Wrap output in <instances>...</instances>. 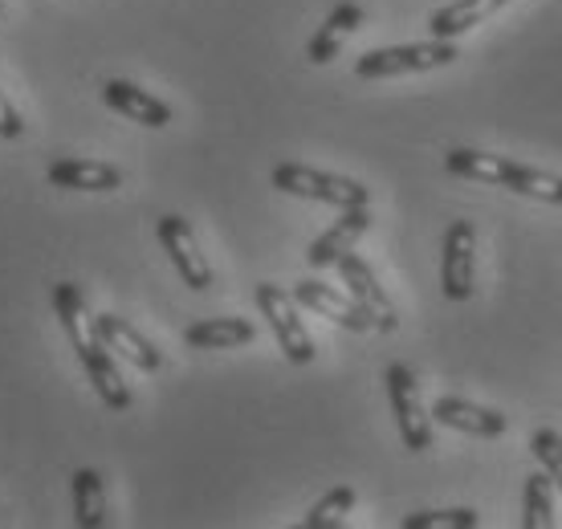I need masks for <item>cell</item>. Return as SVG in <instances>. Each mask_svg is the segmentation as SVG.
<instances>
[{
    "label": "cell",
    "mask_w": 562,
    "mask_h": 529,
    "mask_svg": "<svg viewBox=\"0 0 562 529\" xmlns=\"http://www.w3.org/2000/svg\"><path fill=\"white\" fill-rule=\"evenodd\" d=\"M257 338V326L245 318H204L183 330V342L192 350H233L249 347Z\"/></svg>",
    "instance_id": "cell-17"
},
{
    "label": "cell",
    "mask_w": 562,
    "mask_h": 529,
    "mask_svg": "<svg viewBox=\"0 0 562 529\" xmlns=\"http://www.w3.org/2000/svg\"><path fill=\"white\" fill-rule=\"evenodd\" d=\"M257 309L269 318V330L278 335V347L285 350V359L297 362V367L314 362V338L306 335V326L297 318L294 293H285L273 281H261L257 285Z\"/></svg>",
    "instance_id": "cell-5"
},
{
    "label": "cell",
    "mask_w": 562,
    "mask_h": 529,
    "mask_svg": "<svg viewBox=\"0 0 562 529\" xmlns=\"http://www.w3.org/2000/svg\"><path fill=\"white\" fill-rule=\"evenodd\" d=\"M70 488H74V517H78V526L82 529L106 526V488H102V476L94 469H78Z\"/></svg>",
    "instance_id": "cell-19"
},
{
    "label": "cell",
    "mask_w": 562,
    "mask_h": 529,
    "mask_svg": "<svg viewBox=\"0 0 562 529\" xmlns=\"http://www.w3.org/2000/svg\"><path fill=\"white\" fill-rule=\"evenodd\" d=\"M351 509H355V488L338 485V488H330V493H326L314 509H310L302 526H306V529H338L342 521H347V514H351Z\"/></svg>",
    "instance_id": "cell-21"
},
{
    "label": "cell",
    "mask_w": 562,
    "mask_h": 529,
    "mask_svg": "<svg viewBox=\"0 0 562 529\" xmlns=\"http://www.w3.org/2000/svg\"><path fill=\"white\" fill-rule=\"evenodd\" d=\"M338 278H342V285H347V293H351L355 302L367 309L371 326L383 330V335H392L395 326H400V314H395L392 297H387V290L380 285V278L371 273V264L355 249L342 252V257H338Z\"/></svg>",
    "instance_id": "cell-7"
},
{
    "label": "cell",
    "mask_w": 562,
    "mask_h": 529,
    "mask_svg": "<svg viewBox=\"0 0 562 529\" xmlns=\"http://www.w3.org/2000/svg\"><path fill=\"white\" fill-rule=\"evenodd\" d=\"M530 452H535L538 464L547 469L554 488H562V436L554 432V428H538L535 440H530Z\"/></svg>",
    "instance_id": "cell-23"
},
{
    "label": "cell",
    "mask_w": 562,
    "mask_h": 529,
    "mask_svg": "<svg viewBox=\"0 0 562 529\" xmlns=\"http://www.w3.org/2000/svg\"><path fill=\"white\" fill-rule=\"evenodd\" d=\"M78 359H82L86 375H90V383H94V391H99L102 404L111 407V412H127V407H131V387H127V379H123V371L114 367L111 347H106V342H94V347H86Z\"/></svg>",
    "instance_id": "cell-15"
},
{
    "label": "cell",
    "mask_w": 562,
    "mask_h": 529,
    "mask_svg": "<svg viewBox=\"0 0 562 529\" xmlns=\"http://www.w3.org/2000/svg\"><path fill=\"white\" fill-rule=\"evenodd\" d=\"M473 261H477V228L473 221H452L445 233V252H440V290L449 302H469L473 297Z\"/></svg>",
    "instance_id": "cell-6"
},
{
    "label": "cell",
    "mask_w": 562,
    "mask_h": 529,
    "mask_svg": "<svg viewBox=\"0 0 562 529\" xmlns=\"http://www.w3.org/2000/svg\"><path fill=\"white\" fill-rule=\"evenodd\" d=\"M49 183L70 188V192H114V188H123V171L114 164H99V159H57L49 168Z\"/></svg>",
    "instance_id": "cell-14"
},
{
    "label": "cell",
    "mask_w": 562,
    "mask_h": 529,
    "mask_svg": "<svg viewBox=\"0 0 562 529\" xmlns=\"http://www.w3.org/2000/svg\"><path fill=\"white\" fill-rule=\"evenodd\" d=\"M502 4H506V0H452L440 13H432L428 29H432V37H440V42H452V37H461V33H469L473 25H481L485 16L497 13Z\"/></svg>",
    "instance_id": "cell-18"
},
{
    "label": "cell",
    "mask_w": 562,
    "mask_h": 529,
    "mask_svg": "<svg viewBox=\"0 0 562 529\" xmlns=\"http://www.w3.org/2000/svg\"><path fill=\"white\" fill-rule=\"evenodd\" d=\"M445 168L461 180H477V183H497V188H509L518 195H530V200H542V204H562V180L550 176V171H538L530 164H518V159H506V155H485L473 151V147H452L445 155Z\"/></svg>",
    "instance_id": "cell-1"
},
{
    "label": "cell",
    "mask_w": 562,
    "mask_h": 529,
    "mask_svg": "<svg viewBox=\"0 0 562 529\" xmlns=\"http://www.w3.org/2000/svg\"><path fill=\"white\" fill-rule=\"evenodd\" d=\"M554 526V481L547 473H530L521 488V529Z\"/></svg>",
    "instance_id": "cell-20"
},
{
    "label": "cell",
    "mask_w": 562,
    "mask_h": 529,
    "mask_svg": "<svg viewBox=\"0 0 562 529\" xmlns=\"http://www.w3.org/2000/svg\"><path fill=\"white\" fill-rule=\"evenodd\" d=\"M387 399H392V412H395V428H400V440L408 452H424V448H432V416L424 412L420 404V387H416V375H412L404 362H392L387 367Z\"/></svg>",
    "instance_id": "cell-4"
},
{
    "label": "cell",
    "mask_w": 562,
    "mask_h": 529,
    "mask_svg": "<svg viewBox=\"0 0 562 529\" xmlns=\"http://www.w3.org/2000/svg\"><path fill=\"white\" fill-rule=\"evenodd\" d=\"M294 302H297V306L314 309V314H323V318H330L335 326H342V330H355V335L375 330V326H371V318H367V309L355 302L351 293H338L335 285H326V281H314V278L297 281Z\"/></svg>",
    "instance_id": "cell-8"
},
{
    "label": "cell",
    "mask_w": 562,
    "mask_h": 529,
    "mask_svg": "<svg viewBox=\"0 0 562 529\" xmlns=\"http://www.w3.org/2000/svg\"><path fill=\"white\" fill-rule=\"evenodd\" d=\"M367 228H371V212L367 209H342V216H338L323 237L310 245L306 261L314 264V269H330V264H338L342 252L355 249V240L363 237Z\"/></svg>",
    "instance_id": "cell-11"
},
{
    "label": "cell",
    "mask_w": 562,
    "mask_h": 529,
    "mask_svg": "<svg viewBox=\"0 0 562 529\" xmlns=\"http://www.w3.org/2000/svg\"><path fill=\"white\" fill-rule=\"evenodd\" d=\"M481 517L473 509H424V514L404 517V529H473Z\"/></svg>",
    "instance_id": "cell-22"
},
{
    "label": "cell",
    "mask_w": 562,
    "mask_h": 529,
    "mask_svg": "<svg viewBox=\"0 0 562 529\" xmlns=\"http://www.w3.org/2000/svg\"><path fill=\"white\" fill-rule=\"evenodd\" d=\"M273 188L285 195L330 204V209H367V200H371V192L359 180L330 176V171L306 168V164H278L273 168Z\"/></svg>",
    "instance_id": "cell-2"
},
{
    "label": "cell",
    "mask_w": 562,
    "mask_h": 529,
    "mask_svg": "<svg viewBox=\"0 0 562 529\" xmlns=\"http://www.w3.org/2000/svg\"><path fill=\"white\" fill-rule=\"evenodd\" d=\"M102 98H106V106H114L119 114H127L131 123L155 126V131L171 123L168 102H159V98L147 94V90H139V86L127 82V78H111V82L102 86Z\"/></svg>",
    "instance_id": "cell-12"
},
{
    "label": "cell",
    "mask_w": 562,
    "mask_h": 529,
    "mask_svg": "<svg viewBox=\"0 0 562 529\" xmlns=\"http://www.w3.org/2000/svg\"><path fill=\"white\" fill-rule=\"evenodd\" d=\"M94 326H99L102 342L111 347V354H123V359L135 362L139 371H159V367H164V354H159V350H155L127 318H119V314H99Z\"/></svg>",
    "instance_id": "cell-13"
},
{
    "label": "cell",
    "mask_w": 562,
    "mask_h": 529,
    "mask_svg": "<svg viewBox=\"0 0 562 529\" xmlns=\"http://www.w3.org/2000/svg\"><path fill=\"white\" fill-rule=\"evenodd\" d=\"M432 419L436 424H445L452 432H469V436H493L506 432V416L502 412H493V407H481V404H469L461 395H445V399H436L432 404Z\"/></svg>",
    "instance_id": "cell-10"
},
{
    "label": "cell",
    "mask_w": 562,
    "mask_h": 529,
    "mask_svg": "<svg viewBox=\"0 0 562 529\" xmlns=\"http://www.w3.org/2000/svg\"><path fill=\"white\" fill-rule=\"evenodd\" d=\"M359 25H363V9H359L355 0H342V4H335V13L326 16L323 29L310 37L306 57L314 61V66H326V61H335V54L342 49V42H347V37H351Z\"/></svg>",
    "instance_id": "cell-16"
},
{
    "label": "cell",
    "mask_w": 562,
    "mask_h": 529,
    "mask_svg": "<svg viewBox=\"0 0 562 529\" xmlns=\"http://www.w3.org/2000/svg\"><path fill=\"white\" fill-rule=\"evenodd\" d=\"M159 245L168 249V257H171V264H176V273L183 278V285L209 290L212 269H209V261H204V252H200L196 237H192V224L183 221V216H164V221H159Z\"/></svg>",
    "instance_id": "cell-9"
},
{
    "label": "cell",
    "mask_w": 562,
    "mask_h": 529,
    "mask_svg": "<svg viewBox=\"0 0 562 529\" xmlns=\"http://www.w3.org/2000/svg\"><path fill=\"white\" fill-rule=\"evenodd\" d=\"M21 135H25V119L9 102V94L0 90V139H21Z\"/></svg>",
    "instance_id": "cell-24"
},
{
    "label": "cell",
    "mask_w": 562,
    "mask_h": 529,
    "mask_svg": "<svg viewBox=\"0 0 562 529\" xmlns=\"http://www.w3.org/2000/svg\"><path fill=\"white\" fill-rule=\"evenodd\" d=\"M457 45L452 42H420V45H392V49H371L355 61V74L359 78H400V74H424V70H440V66H452L457 61Z\"/></svg>",
    "instance_id": "cell-3"
}]
</instances>
